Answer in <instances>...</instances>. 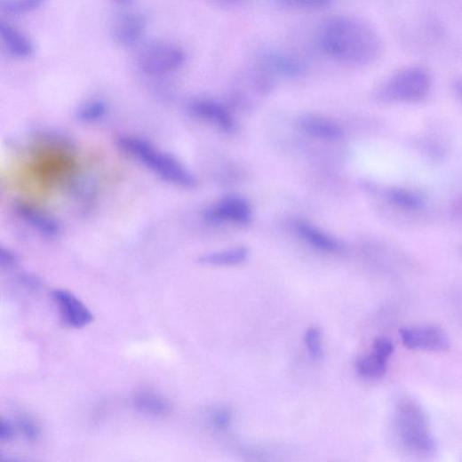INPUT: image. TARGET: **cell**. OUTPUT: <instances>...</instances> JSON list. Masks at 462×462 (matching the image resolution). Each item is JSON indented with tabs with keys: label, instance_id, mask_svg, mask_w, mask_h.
Returning <instances> with one entry per match:
<instances>
[{
	"label": "cell",
	"instance_id": "6da1fadb",
	"mask_svg": "<svg viewBox=\"0 0 462 462\" xmlns=\"http://www.w3.org/2000/svg\"><path fill=\"white\" fill-rule=\"evenodd\" d=\"M317 43L332 61L350 68H365L378 61L383 43L377 29L353 15L326 19L317 31Z\"/></svg>",
	"mask_w": 462,
	"mask_h": 462
},
{
	"label": "cell",
	"instance_id": "7a4b0ae2",
	"mask_svg": "<svg viewBox=\"0 0 462 462\" xmlns=\"http://www.w3.org/2000/svg\"><path fill=\"white\" fill-rule=\"evenodd\" d=\"M117 143L123 153L163 181L182 188L195 186V178L179 160L159 150L149 141L134 136H122Z\"/></svg>",
	"mask_w": 462,
	"mask_h": 462
},
{
	"label": "cell",
	"instance_id": "3957f363",
	"mask_svg": "<svg viewBox=\"0 0 462 462\" xmlns=\"http://www.w3.org/2000/svg\"><path fill=\"white\" fill-rule=\"evenodd\" d=\"M393 426L402 448L420 454H429L435 450L436 443L426 414L414 399L404 397L397 402Z\"/></svg>",
	"mask_w": 462,
	"mask_h": 462
},
{
	"label": "cell",
	"instance_id": "277c9868",
	"mask_svg": "<svg viewBox=\"0 0 462 462\" xmlns=\"http://www.w3.org/2000/svg\"><path fill=\"white\" fill-rule=\"evenodd\" d=\"M432 83V77L425 68H403L390 76L379 87L376 98L382 102H420L429 95Z\"/></svg>",
	"mask_w": 462,
	"mask_h": 462
},
{
	"label": "cell",
	"instance_id": "5b68a950",
	"mask_svg": "<svg viewBox=\"0 0 462 462\" xmlns=\"http://www.w3.org/2000/svg\"><path fill=\"white\" fill-rule=\"evenodd\" d=\"M187 61V53L180 46L153 42L144 46L138 55V66L147 76L160 77L180 69Z\"/></svg>",
	"mask_w": 462,
	"mask_h": 462
},
{
	"label": "cell",
	"instance_id": "8992f818",
	"mask_svg": "<svg viewBox=\"0 0 462 462\" xmlns=\"http://www.w3.org/2000/svg\"><path fill=\"white\" fill-rule=\"evenodd\" d=\"M399 335L403 346L413 351L443 353L450 348L448 334L437 325L403 327Z\"/></svg>",
	"mask_w": 462,
	"mask_h": 462
},
{
	"label": "cell",
	"instance_id": "52a82bcc",
	"mask_svg": "<svg viewBox=\"0 0 462 462\" xmlns=\"http://www.w3.org/2000/svg\"><path fill=\"white\" fill-rule=\"evenodd\" d=\"M257 64L273 77L299 78L305 75L307 68L299 56L279 50L265 49L258 56Z\"/></svg>",
	"mask_w": 462,
	"mask_h": 462
},
{
	"label": "cell",
	"instance_id": "ba28073f",
	"mask_svg": "<svg viewBox=\"0 0 462 462\" xmlns=\"http://www.w3.org/2000/svg\"><path fill=\"white\" fill-rule=\"evenodd\" d=\"M52 299L62 320L69 327L81 329L93 321L91 310L69 291L57 289L52 291Z\"/></svg>",
	"mask_w": 462,
	"mask_h": 462
},
{
	"label": "cell",
	"instance_id": "9c48e42d",
	"mask_svg": "<svg viewBox=\"0 0 462 462\" xmlns=\"http://www.w3.org/2000/svg\"><path fill=\"white\" fill-rule=\"evenodd\" d=\"M147 29L146 18L138 12H123L112 22L110 33L115 43L123 46L136 45L143 38Z\"/></svg>",
	"mask_w": 462,
	"mask_h": 462
},
{
	"label": "cell",
	"instance_id": "30bf717a",
	"mask_svg": "<svg viewBox=\"0 0 462 462\" xmlns=\"http://www.w3.org/2000/svg\"><path fill=\"white\" fill-rule=\"evenodd\" d=\"M207 217L213 221L246 224L251 219V209L244 199L230 195L213 205L208 211Z\"/></svg>",
	"mask_w": 462,
	"mask_h": 462
},
{
	"label": "cell",
	"instance_id": "8fae6325",
	"mask_svg": "<svg viewBox=\"0 0 462 462\" xmlns=\"http://www.w3.org/2000/svg\"><path fill=\"white\" fill-rule=\"evenodd\" d=\"M191 111L197 118L206 121L225 131L235 127V122L227 109L218 101L203 99L191 104Z\"/></svg>",
	"mask_w": 462,
	"mask_h": 462
},
{
	"label": "cell",
	"instance_id": "7c38bea8",
	"mask_svg": "<svg viewBox=\"0 0 462 462\" xmlns=\"http://www.w3.org/2000/svg\"><path fill=\"white\" fill-rule=\"evenodd\" d=\"M0 38L7 52L19 60H27L34 54L35 46L31 39L8 22H0Z\"/></svg>",
	"mask_w": 462,
	"mask_h": 462
},
{
	"label": "cell",
	"instance_id": "4fadbf2b",
	"mask_svg": "<svg viewBox=\"0 0 462 462\" xmlns=\"http://www.w3.org/2000/svg\"><path fill=\"white\" fill-rule=\"evenodd\" d=\"M134 407L150 417H164L171 413V404L162 394L153 390H139L133 395Z\"/></svg>",
	"mask_w": 462,
	"mask_h": 462
},
{
	"label": "cell",
	"instance_id": "5bb4252c",
	"mask_svg": "<svg viewBox=\"0 0 462 462\" xmlns=\"http://www.w3.org/2000/svg\"><path fill=\"white\" fill-rule=\"evenodd\" d=\"M386 199L403 214L420 213L426 207V202L420 195L407 189L391 188L386 192Z\"/></svg>",
	"mask_w": 462,
	"mask_h": 462
},
{
	"label": "cell",
	"instance_id": "9a60e30c",
	"mask_svg": "<svg viewBox=\"0 0 462 462\" xmlns=\"http://www.w3.org/2000/svg\"><path fill=\"white\" fill-rule=\"evenodd\" d=\"M298 235L308 244L326 252H338L340 245L322 230L305 221H298L295 225Z\"/></svg>",
	"mask_w": 462,
	"mask_h": 462
},
{
	"label": "cell",
	"instance_id": "2e32d148",
	"mask_svg": "<svg viewBox=\"0 0 462 462\" xmlns=\"http://www.w3.org/2000/svg\"><path fill=\"white\" fill-rule=\"evenodd\" d=\"M301 127L309 135L323 139L337 140L342 136L338 125L315 115L306 116L301 120Z\"/></svg>",
	"mask_w": 462,
	"mask_h": 462
},
{
	"label": "cell",
	"instance_id": "e0dca14e",
	"mask_svg": "<svg viewBox=\"0 0 462 462\" xmlns=\"http://www.w3.org/2000/svg\"><path fill=\"white\" fill-rule=\"evenodd\" d=\"M16 212L20 219L38 229L43 235L47 236H55V235H57L58 229L56 224L41 212L22 204L18 205Z\"/></svg>",
	"mask_w": 462,
	"mask_h": 462
},
{
	"label": "cell",
	"instance_id": "ac0fdd59",
	"mask_svg": "<svg viewBox=\"0 0 462 462\" xmlns=\"http://www.w3.org/2000/svg\"><path fill=\"white\" fill-rule=\"evenodd\" d=\"M248 255V250L241 247L204 255L200 259V262L212 266H234L244 262Z\"/></svg>",
	"mask_w": 462,
	"mask_h": 462
},
{
	"label": "cell",
	"instance_id": "d6986e66",
	"mask_svg": "<svg viewBox=\"0 0 462 462\" xmlns=\"http://www.w3.org/2000/svg\"><path fill=\"white\" fill-rule=\"evenodd\" d=\"M47 0H0V10L6 15L20 17L44 7Z\"/></svg>",
	"mask_w": 462,
	"mask_h": 462
},
{
	"label": "cell",
	"instance_id": "ffe728a7",
	"mask_svg": "<svg viewBox=\"0 0 462 462\" xmlns=\"http://www.w3.org/2000/svg\"><path fill=\"white\" fill-rule=\"evenodd\" d=\"M276 4L288 11L319 12L330 9L335 0H275Z\"/></svg>",
	"mask_w": 462,
	"mask_h": 462
},
{
	"label": "cell",
	"instance_id": "44dd1931",
	"mask_svg": "<svg viewBox=\"0 0 462 462\" xmlns=\"http://www.w3.org/2000/svg\"><path fill=\"white\" fill-rule=\"evenodd\" d=\"M387 361L388 359L373 352L370 355L363 357L358 362V371L367 378H381L386 371Z\"/></svg>",
	"mask_w": 462,
	"mask_h": 462
},
{
	"label": "cell",
	"instance_id": "7402d4cb",
	"mask_svg": "<svg viewBox=\"0 0 462 462\" xmlns=\"http://www.w3.org/2000/svg\"><path fill=\"white\" fill-rule=\"evenodd\" d=\"M18 428L25 439L30 442L38 441L42 434V429L37 421L27 414H21L17 418Z\"/></svg>",
	"mask_w": 462,
	"mask_h": 462
},
{
	"label": "cell",
	"instance_id": "603a6c76",
	"mask_svg": "<svg viewBox=\"0 0 462 462\" xmlns=\"http://www.w3.org/2000/svg\"><path fill=\"white\" fill-rule=\"evenodd\" d=\"M306 343L312 359L320 361L323 354L321 331L316 328L309 329L306 333Z\"/></svg>",
	"mask_w": 462,
	"mask_h": 462
},
{
	"label": "cell",
	"instance_id": "cb8c5ba5",
	"mask_svg": "<svg viewBox=\"0 0 462 462\" xmlns=\"http://www.w3.org/2000/svg\"><path fill=\"white\" fill-rule=\"evenodd\" d=\"M233 414L225 407L214 409L210 415V421L214 428L224 431L227 429L231 424Z\"/></svg>",
	"mask_w": 462,
	"mask_h": 462
},
{
	"label": "cell",
	"instance_id": "d4e9b609",
	"mask_svg": "<svg viewBox=\"0 0 462 462\" xmlns=\"http://www.w3.org/2000/svg\"><path fill=\"white\" fill-rule=\"evenodd\" d=\"M394 348L392 340L386 337L378 338L373 344V352L386 359H389L394 353Z\"/></svg>",
	"mask_w": 462,
	"mask_h": 462
},
{
	"label": "cell",
	"instance_id": "484cf974",
	"mask_svg": "<svg viewBox=\"0 0 462 462\" xmlns=\"http://www.w3.org/2000/svg\"><path fill=\"white\" fill-rule=\"evenodd\" d=\"M207 2L218 10L230 12L243 7L248 0H207Z\"/></svg>",
	"mask_w": 462,
	"mask_h": 462
},
{
	"label": "cell",
	"instance_id": "4316f807",
	"mask_svg": "<svg viewBox=\"0 0 462 462\" xmlns=\"http://www.w3.org/2000/svg\"><path fill=\"white\" fill-rule=\"evenodd\" d=\"M16 429L14 426L5 418L0 421V441L8 442L13 440L15 437Z\"/></svg>",
	"mask_w": 462,
	"mask_h": 462
},
{
	"label": "cell",
	"instance_id": "83f0119b",
	"mask_svg": "<svg viewBox=\"0 0 462 462\" xmlns=\"http://www.w3.org/2000/svg\"><path fill=\"white\" fill-rule=\"evenodd\" d=\"M16 262V258L11 252L3 251L2 253V266L11 267Z\"/></svg>",
	"mask_w": 462,
	"mask_h": 462
},
{
	"label": "cell",
	"instance_id": "f1b7e54d",
	"mask_svg": "<svg viewBox=\"0 0 462 462\" xmlns=\"http://www.w3.org/2000/svg\"><path fill=\"white\" fill-rule=\"evenodd\" d=\"M453 89L458 98L462 102V77L455 80L453 84Z\"/></svg>",
	"mask_w": 462,
	"mask_h": 462
},
{
	"label": "cell",
	"instance_id": "f546056e",
	"mask_svg": "<svg viewBox=\"0 0 462 462\" xmlns=\"http://www.w3.org/2000/svg\"><path fill=\"white\" fill-rule=\"evenodd\" d=\"M112 2L121 6H129L134 4L135 0H112Z\"/></svg>",
	"mask_w": 462,
	"mask_h": 462
}]
</instances>
